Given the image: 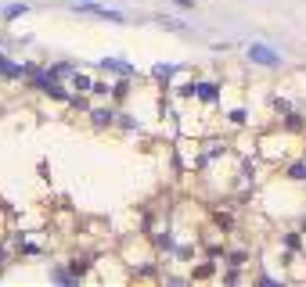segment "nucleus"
<instances>
[{"instance_id":"f257e3e1","label":"nucleus","mask_w":306,"mask_h":287,"mask_svg":"<svg viewBox=\"0 0 306 287\" xmlns=\"http://www.w3.org/2000/svg\"><path fill=\"white\" fill-rule=\"evenodd\" d=\"M249 58H252V61H259V65H278V54H274L270 47H259V44H256V47H249Z\"/></svg>"},{"instance_id":"f03ea898","label":"nucleus","mask_w":306,"mask_h":287,"mask_svg":"<svg viewBox=\"0 0 306 287\" xmlns=\"http://www.w3.org/2000/svg\"><path fill=\"white\" fill-rule=\"evenodd\" d=\"M0 72H4V75H22L25 68H22V65H11L8 58H0Z\"/></svg>"},{"instance_id":"7ed1b4c3","label":"nucleus","mask_w":306,"mask_h":287,"mask_svg":"<svg viewBox=\"0 0 306 287\" xmlns=\"http://www.w3.org/2000/svg\"><path fill=\"white\" fill-rule=\"evenodd\" d=\"M195 90H198L202 101H216V87H213V83H202V87H195Z\"/></svg>"},{"instance_id":"20e7f679","label":"nucleus","mask_w":306,"mask_h":287,"mask_svg":"<svg viewBox=\"0 0 306 287\" xmlns=\"http://www.w3.org/2000/svg\"><path fill=\"white\" fill-rule=\"evenodd\" d=\"M76 90H94V87H90L87 75H76Z\"/></svg>"},{"instance_id":"39448f33","label":"nucleus","mask_w":306,"mask_h":287,"mask_svg":"<svg viewBox=\"0 0 306 287\" xmlns=\"http://www.w3.org/2000/svg\"><path fill=\"white\" fill-rule=\"evenodd\" d=\"M155 75H159V79H166V75H173V65H159V68H155Z\"/></svg>"},{"instance_id":"423d86ee","label":"nucleus","mask_w":306,"mask_h":287,"mask_svg":"<svg viewBox=\"0 0 306 287\" xmlns=\"http://www.w3.org/2000/svg\"><path fill=\"white\" fill-rule=\"evenodd\" d=\"M87 4H90V0H87Z\"/></svg>"}]
</instances>
